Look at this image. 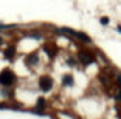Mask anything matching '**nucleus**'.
Segmentation results:
<instances>
[{"mask_svg":"<svg viewBox=\"0 0 121 119\" xmlns=\"http://www.w3.org/2000/svg\"><path fill=\"white\" fill-rule=\"evenodd\" d=\"M15 81V75L12 70H9V69H5V70L0 72V84L2 86H11V84H14Z\"/></svg>","mask_w":121,"mask_h":119,"instance_id":"f257e3e1","label":"nucleus"},{"mask_svg":"<svg viewBox=\"0 0 121 119\" xmlns=\"http://www.w3.org/2000/svg\"><path fill=\"white\" fill-rule=\"evenodd\" d=\"M52 78L51 76H41L40 78V81H39V86H40V89L43 90V92H48V90H51L52 89Z\"/></svg>","mask_w":121,"mask_h":119,"instance_id":"f03ea898","label":"nucleus"},{"mask_svg":"<svg viewBox=\"0 0 121 119\" xmlns=\"http://www.w3.org/2000/svg\"><path fill=\"white\" fill-rule=\"evenodd\" d=\"M80 61L83 63L84 66H89V64H92V63L95 61V57L91 54V52H80Z\"/></svg>","mask_w":121,"mask_h":119,"instance_id":"7ed1b4c3","label":"nucleus"},{"mask_svg":"<svg viewBox=\"0 0 121 119\" xmlns=\"http://www.w3.org/2000/svg\"><path fill=\"white\" fill-rule=\"evenodd\" d=\"M63 32H69L71 35H74V37H77V38H80L81 41H86V43H91V38H89L86 34H83V32H77V31H72V29H68V28H63Z\"/></svg>","mask_w":121,"mask_h":119,"instance_id":"20e7f679","label":"nucleus"},{"mask_svg":"<svg viewBox=\"0 0 121 119\" xmlns=\"http://www.w3.org/2000/svg\"><path fill=\"white\" fill-rule=\"evenodd\" d=\"M57 46L54 44V43H49V44H44V52L48 54V57H51V58H54L57 55Z\"/></svg>","mask_w":121,"mask_h":119,"instance_id":"39448f33","label":"nucleus"},{"mask_svg":"<svg viewBox=\"0 0 121 119\" xmlns=\"http://www.w3.org/2000/svg\"><path fill=\"white\" fill-rule=\"evenodd\" d=\"M63 84H65V86H72V84H74V76H72V75H65V76H63Z\"/></svg>","mask_w":121,"mask_h":119,"instance_id":"423d86ee","label":"nucleus"},{"mask_svg":"<svg viewBox=\"0 0 121 119\" xmlns=\"http://www.w3.org/2000/svg\"><path fill=\"white\" fill-rule=\"evenodd\" d=\"M14 54H15V48H14V46H12V48H8L5 51V57L8 60H11L12 57H14Z\"/></svg>","mask_w":121,"mask_h":119,"instance_id":"0eeeda50","label":"nucleus"},{"mask_svg":"<svg viewBox=\"0 0 121 119\" xmlns=\"http://www.w3.org/2000/svg\"><path fill=\"white\" fill-rule=\"evenodd\" d=\"M39 61V58H37V55H29V57L26 58V63L29 66H32V64H35V63Z\"/></svg>","mask_w":121,"mask_h":119,"instance_id":"6e6552de","label":"nucleus"},{"mask_svg":"<svg viewBox=\"0 0 121 119\" xmlns=\"http://www.w3.org/2000/svg\"><path fill=\"white\" fill-rule=\"evenodd\" d=\"M37 107H39V108H43V107H44V99H43V98H39V102H37Z\"/></svg>","mask_w":121,"mask_h":119,"instance_id":"1a4fd4ad","label":"nucleus"},{"mask_svg":"<svg viewBox=\"0 0 121 119\" xmlns=\"http://www.w3.org/2000/svg\"><path fill=\"white\" fill-rule=\"evenodd\" d=\"M107 23H109V18H107V17H103V18H101V24H107Z\"/></svg>","mask_w":121,"mask_h":119,"instance_id":"9d476101","label":"nucleus"},{"mask_svg":"<svg viewBox=\"0 0 121 119\" xmlns=\"http://www.w3.org/2000/svg\"><path fill=\"white\" fill-rule=\"evenodd\" d=\"M117 98H118L120 101H121V90H120V92H118V95H117Z\"/></svg>","mask_w":121,"mask_h":119,"instance_id":"9b49d317","label":"nucleus"},{"mask_svg":"<svg viewBox=\"0 0 121 119\" xmlns=\"http://www.w3.org/2000/svg\"><path fill=\"white\" fill-rule=\"evenodd\" d=\"M118 84L121 86V76H118Z\"/></svg>","mask_w":121,"mask_h":119,"instance_id":"f8f14e48","label":"nucleus"},{"mask_svg":"<svg viewBox=\"0 0 121 119\" xmlns=\"http://www.w3.org/2000/svg\"><path fill=\"white\" fill-rule=\"evenodd\" d=\"M118 31H120V32H121V26H118Z\"/></svg>","mask_w":121,"mask_h":119,"instance_id":"ddd939ff","label":"nucleus"},{"mask_svg":"<svg viewBox=\"0 0 121 119\" xmlns=\"http://www.w3.org/2000/svg\"><path fill=\"white\" fill-rule=\"evenodd\" d=\"M0 44H2V38H0Z\"/></svg>","mask_w":121,"mask_h":119,"instance_id":"4468645a","label":"nucleus"}]
</instances>
